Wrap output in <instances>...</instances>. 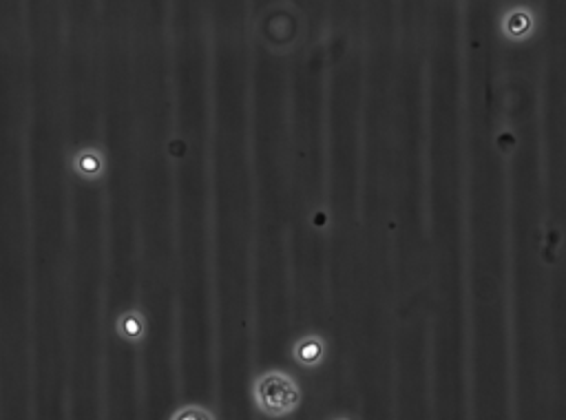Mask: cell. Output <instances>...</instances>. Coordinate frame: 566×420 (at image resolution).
I'll return each instance as SVG.
<instances>
[{
  "label": "cell",
  "mask_w": 566,
  "mask_h": 420,
  "mask_svg": "<svg viewBox=\"0 0 566 420\" xmlns=\"http://www.w3.org/2000/svg\"><path fill=\"white\" fill-rule=\"evenodd\" d=\"M504 29H507V33L511 35V38H524V33L531 29V18H529V13H524V11L511 13Z\"/></svg>",
  "instance_id": "obj_4"
},
{
  "label": "cell",
  "mask_w": 566,
  "mask_h": 420,
  "mask_svg": "<svg viewBox=\"0 0 566 420\" xmlns=\"http://www.w3.org/2000/svg\"><path fill=\"white\" fill-rule=\"evenodd\" d=\"M117 332L124 340L129 343H139V340L146 336V321L139 312L131 309V312L122 314L120 321H117Z\"/></svg>",
  "instance_id": "obj_3"
},
{
  "label": "cell",
  "mask_w": 566,
  "mask_h": 420,
  "mask_svg": "<svg viewBox=\"0 0 566 420\" xmlns=\"http://www.w3.org/2000/svg\"><path fill=\"white\" fill-rule=\"evenodd\" d=\"M252 400L270 418H281L301 405V387L288 371L268 369L252 383Z\"/></svg>",
  "instance_id": "obj_1"
},
{
  "label": "cell",
  "mask_w": 566,
  "mask_h": 420,
  "mask_svg": "<svg viewBox=\"0 0 566 420\" xmlns=\"http://www.w3.org/2000/svg\"><path fill=\"white\" fill-rule=\"evenodd\" d=\"M292 361L303 369H317L327 356V343L319 334H305L292 343Z\"/></svg>",
  "instance_id": "obj_2"
}]
</instances>
